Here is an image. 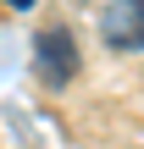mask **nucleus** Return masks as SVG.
<instances>
[{
  "label": "nucleus",
  "instance_id": "3",
  "mask_svg": "<svg viewBox=\"0 0 144 149\" xmlns=\"http://www.w3.org/2000/svg\"><path fill=\"white\" fill-rule=\"evenodd\" d=\"M6 6H11V11H28V6H33V0H6Z\"/></svg>",
  "mask_w": 144,
  "mask_h": 149
},
{
  "label": "nucleus",
  "instance_id": "2",
  "mask_svg": "<svg viewBox=\"0 0 144 149\" xmlns=\"http://www.w3.org/2000/svg\"><path fill=\"white\" fill-rule=\"evenodd\" d=\"M100 33L111 50H144V0H117L100 17Z\"/></svg>",
  "mask_w": 144,
  "mask_h": 149
},
{
  "label": "nucleus",
  "instance_id": "1",
  "mask_svg": "<svg viewBox=\"0 0 144 149\" xmlns=\"http://www.w3.org/2000/svg\"><path fill=\"white\" fill-rule=\"evenodd\" d=\"M33 72L44 77V88H67L78 77V39L67 28H44L33 39Z\"/></svg>",
  "mask_w": 144,
  "mask_h": 149
}]
</instances>
